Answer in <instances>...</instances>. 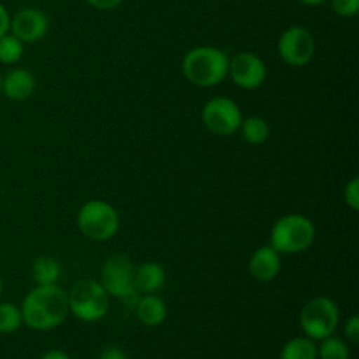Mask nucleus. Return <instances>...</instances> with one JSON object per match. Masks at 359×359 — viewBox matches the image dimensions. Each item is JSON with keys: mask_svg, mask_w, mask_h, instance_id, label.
<instances>
[{"mask_svg": "<svg viewBox=\"0 0 359 359\" xmlns=\"http://www.w3.org/2000/svg\"><path fill=\"white\" fill-rule=\"evenodd\" d=\"M21 318L30 330L46 332L62 325L69 316V297L58 284L35 286L21 304Z\"/></svg>", "mask_w": 359, "mask_h": 359, "instance_id": "1", "label": "nucleus"}, {"mask_svg": "<svg viewBox=\"0 0 359 359\" xmlns=\"http://www.w3.org/2000/svg\"><path fill=\"white\" fill-rule=\"evenodd\" d=\"M226 53L214 46H198L186 53L182 60V74L191 84L202 88L217 86L228 77Z\"/></svg>", "mask_w": 359, "mask_h": 359, "instance_id": "2", "label": "nucleus"}, {"mask_svg": "<svg viewBox=\"0 0 359 359\" xmlns=\"http://www.w3.org/2000/svg\"><path fill=\"white\" fill-rule=\"evenodd\" d=\"M316 224L304 214H286L270 231V245L279 255H298L314 244Z\"/></svg>", "mask_w": 359, "mask_h": 359, "instance_id": "3", "label": "nucleus"}, {"mask_svg": "<svg viewBox=\"0 0 359 359\" xmlns=\"http://www.w3.org/2000/svg\"><path fill=\"white\" fill-rule=\"evenodd\" d=\"M69 297V312L84 323L100 321L109 311L111 297L102 287L98 280L83 279L72 286L67 293Z\"/></svg>", "mask_w": 359, "mask_h": 359, "instance_id": "4", "label": "nucleus"}, {"mask_svg": "<svg viewBox=\"0 0 359 359\" xmlns=\"http://www.w3.org/2000/svg\"><path fill=\"white\" fill-rule=\"evenodd\" d=\"M77 228L90 241H109L119 230V214L109 202L90 200L77 212Z\"/></svg>", "mask_w": 359, "mask_h": 359, "instance_id": "5", "label": "nucleus"}, {"mask_svg": "<svg viewBox=\"0 0 359 359\" xmlns=\"http://www.w3.org/2000/svg\"><path fill=\"white\" fill-rule=\"evenodd\" d=\"M340 311L328 297H316L304 305L300 312V328L305 337L323 340L333 335L339 326Z\"/></svg>", "mask_w": 359, "mask_h": 359, "instance_id": "6", "label": "nucleus"}, {"mask_svg": "<svg viewBox=\"0 0 359 359\" xmlns=\"http://www.w3.org/2000/svg\"><path fill=\"white\" fill-rule=\"evenodd\" d=\"M135 266H133L132 259L125 255H114L104 263L100 270V280L109 297H116L125 300L126 304H135L139 300L135 290Z\"/></svg>", "mask_w": 359, "mask_h": 359, "instance_id": "7", "label": "nucleus"}, {"mask_svg": "<svg viewBox=\"0 0 359 359\" xmlns=\"http://www.w3.org/2000/svg\"><path fill=\"white\" fill-rule=\"evenodd\" d=\"M242 112L231 98H210L202 109V123L210 133L219 137H230L238 132L242 123Z\"/></svg>", "mask_w": 359, "mask_h": 359, "instance_id": "8", "label": "nucleus"}, {"mask_svg": "<svg viewBox=\"0 0 359 359\" xmlns=\"http://www.w3.org/2000/svg\"><path fill=\"white\" fill-rule=\"evenodd\" d=\"M279 55L290 67H305L316 55V39L307 28H286L279 39Z\"/></svg>", "mask_w": 359, "mask_h": 359, "instance_id": "9", "label": "nucleus"}, {"mask_svg": "<svg viewBox=\"0 0 359 359\" xmlns=\"http://www.w3.org/2000/svg\"><path fill=\"white\" fill-rule=\"evenodd\" d=\"M228 76L242 90H256L266 79V65L255 53H237L228 63Z\"/></svg>", "mask_w": 359, "mask_h": 359, "instance_id": "10", "label": "nucleus"}, {"mask_svg": "<svg viewBox=\"0 0 359 359\" xmlns=\"http://www.w3.org/2000/svg\"><path fill=\"white\" fill-rule=\"evenodd\" d=\"M48 18L41 9L25 7L11 18L9 32L23 44H30V42L41 41L48 34Z\"/></svg>", "mask_w": 359, "mask_h": 359, "instance_id": "11", "label": "nucleus"}, {"mask_svg": "<svg viewBox=\"0 0 359 359\" xmlns=\"http://www.w3.org/2000/svg\"><path fill=\"white\" fill-rule=\"evenodd\" d=\"M249 272L258 283H270L280 272V255L272 245H262L249 259Z\"/></svg>", "mask_w": 359, "mask_h": 359, "instance_id": "12", "label": "nucleus"}, {"mask_svg": "<svg viewBox=\"0 0 359 359\" xmlns=\"http://www.w3.org/2000/svg\"><path fill=\"white\" fill-rule=\"evenodd\" d=\"M35 76L27 69H13L2 77V93L14 102H23L34 95Z\"/></svg>", "mask_w": 359, "mask_h": 359, "instance_id": "13", "label": "nucleus"}, {"mask_svg": "<svg viewBox=\"0 0 359 359\" xmlns=\"http://www.w3.org/2000/svg\"><path fill=\"white\" fill-rule=\"evenodd\" d=\"M167 279V273H165L163 266L156 262H146L142 265H139L135 269V290L142 294H151L156 293L158 290H161Z\"/></svg>", "mask_w": 359, "mask_h": 359, "instance_id": "14", "label": "nucleus"}, {"mask_svg": "<svg viewBox=\"0 0 359 359\" xmlns=\"http://www.w3.org/2000/svg\"><path fill=\"white\" fill-rule=\"evenodd\" d=\"M137 318L146 326H160L167 319V304L158 294H142L135 302Z\"/></svg>", "mask_w": 359, "mask_h": 359, "instance_id": "15", "label": "nucleus"}, {"mask_svg": "<svg viewBox=\"0 0 359 359\" xmlns=\"http://www.w3.org/2000/svg\"><path fill=\"white\" fill-rule=\"evenodd\" d=\"M280 359H318V344L309 337H297L284 344Z\"/></svg>", "mask_w": 359, "mask_h": 359, "instance_id": "16", "label": "nucleus"}, {"mask_svg": "<svg viewBox=\"0 0 359 359\" xmlns=\"http://www.w3.org/2000/svg\"><path fill=\"white\" fill-rule=\"evenodd\" d=\"M60 263L51 256H41L32 263V277L37 283V286L44 284H56L60 279Z\"/></svg>", "mask_w": 359, "mask_h": 359, "instance_id": "17", "label": "nucleus"}, {"mask_svg": "<svg viewBox=\"0 0 359 359\" xmlns=\"http://www.w3.org/2000/svg\"><path fill=\"white\" fill-rule=\"evenodd\" d=\"M242 137L248 144H252V146H259V144H265L270 137V126L269 123L265 121L259 116H251V118L242 119L241 128Z\"/></svg>", "mask_w": 359, "mask_h": 359, "instance_id": "18", "label": "nucleus"}, {"mask_svg": "<svg viewBox=\"0 0 359 359\" xmlns=\"http://www.w3.org/2000/svg\"><path fill=\"white\" fill-rule=\"evenodd\" d=\"M318 346V358L319 359H349L351 349L347 346L346 340L339 339V337H326V339L319 340Z\"/></svg>", "mask_w": 359, "mask_h": 359, "instance_id": "19", "label": "nucleus"}, {"mask_svg": "<svg viewBox=\"0 0 359 359\" xmlns=\"http://www.w3.org/2000/svg\"><path fill=\"white\" fill-rule=\"evenodd\" d=\"M21 325H23L21 309L11 302H0V333L9 335V333L18 332Z\"/></svg>", "mask_w": 359, "mask_h": 359, "instance_id": "20", "label": "nucleus"}, {"mask_svg": "<svg viewBox=\"0 0 359 359\" xmlns=\"http://www.w3.org/2000/svg\"><path fill=\"white\" fill-rule=\"evenodd\" d=\"M23 42L14 37L11 32L0 37V63L4 65H14L23 56Z\"/></svg>", "mask_w": 359, "mask_h": 359, "instance_id": "21", "label": "nucleus"}, {"mask_svg": "<svg viewBox=\"0 0 359 359\" xmlns=\"http://www.w3.org/2000/svg\"><path fill=\"white\" fill-rule=\"evenodd\" d=\"M330 4L332 9L344 18L356 16L359 11V0H330Z\"/></svg>", "mask_w": 359, "mask_h": 359, "instance_id": "22", "label": "nucleus"}, {"mask_svg": "<svg viewBox=\"0 0 359 359\" xmlns=\"http://www.w3.org/2000/svg\"><path fill=\"white\" fill-rule=\"evenodd\" d=\"M344 200L353 210H359V179L353 177L344 189Z\"/></svg>", "mask_w": 359, "mask_h": 359, "instance_id": "23", "label": "nucleus"}, {"mask_svg": "<svg viewBox=\"0 0 359 359\" xmlns=\"http://www.w3.org/2000/svg\"><path fill=\"white\" fill-rule=\"evenodd\" d=\"M346 339L351 344L359 342V318L358 316H351L346 323Z\"/></svg>", "mask_w": 359, "mask_h": 359, "instance_id": "24", "label": "nucleus"}, {"mask_svg": "<svg viewBox=\"0 0 359 359\" xmlns=\"http://www.w3.org/2000/svg\"><path fill=\"white\" fill-rule=\"evenodd\" d=\"M98 359H126L125 351L118 346H109L105 347L104 351L100 353V358Z\"/></svg>", "mask_w": 359, "mask_h": 359, "instance_id": "25", "label": "nucleus"}, {"mask_svg": "<svg viewBox=\"0 0 359 359\" xmlns=\"http://www.w3.org/2000/svg\"><path fill=\"white\" fill-rule=\"evenodd\" d=\"M91 7L95 9H100V11H109V9H114L118 7L123 0H86Z\"/></svg>", "mask_w": 359, "mask_h": 359, "instance_id": "26", "label": "nucleus"}, {"mask_svg": "<svg viewBox=\"0 0 359 359\" xmlns=\"http://www.w3.org/2000/svg\"><path fill=\"white\" fill-rule=\"evenodd\" d=\"M9 25H11V16H9V11L6 9L2 2H0V37L4 34L9 32Z\"/></svg>", "mask_w": 359, "mask_h": 359, "instance_id": "27", "label": "nucleus"}, {"mask_svg": "<svg viewBox=\"0 0 359 359\" xmlns=\"http://www.w3.org/2000/svg\"><path fill=\"white\" fill-rule=\"evenodd\" d=\"M41 359H70V356L62 349H51L42 354Z\"/></svg>", "mask_w": 359, "mask_h": 359, "instance_id": "28", "label": "nucleus"}, {"mask_svg": "<svg viewBox=\"0 0 359 359\" xmlns=\"http://www.w3.org/2000/svg\"><path fill=\"white\" fill-rule=\"evenodd\" d=\"M300 2L305 4V6H319V4L328 2V0H300Z\"/></svg>", "mask_w": 359, "mask_h": 359, "instance_id": "29", "label": "nucleus"}, {"mask_svg": "<svg viewBox=\"0 0 359 359\" xmlns=\"http://www.w3.org/2000/svg\"><path fill=\"white\" fill-rule=\"evenodd\" d=\"M2 293H4V283H2V277H0V298H2Z\"/></svg>", "mask_w": 359, "mask_h": 359, "instance_id": "30", "label": "nucleus"}, {"mask_svg": "<svg viewBox=\"0 0 359 359\" xmlns=\"http://www.w3.org/2000/svg\"><path fill=\"white\" fill-rule=\"evenodd\" d=\"M0 93H2V77H0Z\"/></svg>", "mask_w": 359, "mask_h": 359, "instance_id": "31", "label": "nucleus"}, {"mask_svg": "<svg viewBox=\"0 0 359 359\" xmlns=\"http://www.w3.org/2000/svg\"><path fill=\"white\" fill-rule=\"evenodd\" d=\"M0 359H2V358H0Z\"/></svg>", "mask_w": 359, "mask_h": 359, "instance_id": "32", "label": "nucleus"}]
</instances>
